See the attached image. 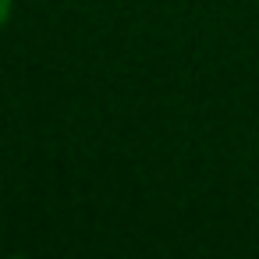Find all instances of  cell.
Segmentation results:
<instances>
[{"instance_id": "1", "label": "cell", "mask_w": 259, "mask_h": 259, "mask_svg": "<svg viewBox=\"0 0 259 259\" xmlns=\"http://www.w3.org/2000/svg\"><path fill=\"white\" fill-rule=\"evenodd\" d=\"M8 18H11V0H0V29L8 25Z\"/></svg>"}]
</instances>
